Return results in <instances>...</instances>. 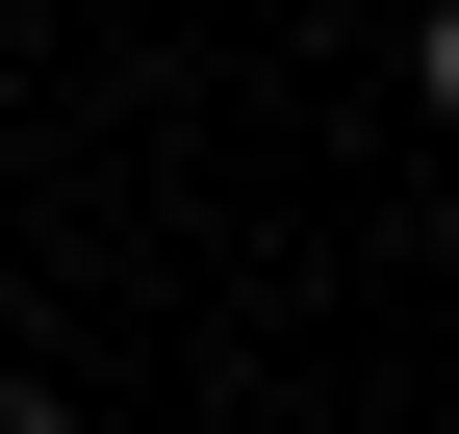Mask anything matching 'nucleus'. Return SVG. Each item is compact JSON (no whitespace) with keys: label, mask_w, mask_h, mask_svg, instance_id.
<instances>
[{"label":"nucleus","mask_w":459,"mask_h":434,"mask_svg":"<svg viewBox=\"0 0 459 434\" xmlns=\"http://www.w3.org/2000/svg\"><path fill=\"white\" fill-rule=\"evenodd\" d=\"M0 434H77V409H51V384H0Z\"/></svg>","instance_id":"f257e3e1"},{"label":"nucleus","mask_w":459,"mask_h":434,"mask_svg":"<svg viewBox=\"0 0 459 434\" xmlns=\"http://www.w3.org/2000/svg\"><path fill=\"white\" fill-rule=\"evenodd\" d=\"M434 102H459V0H434Z\"/></svg>","instance_id":"f03ea898"}]
</instances>
